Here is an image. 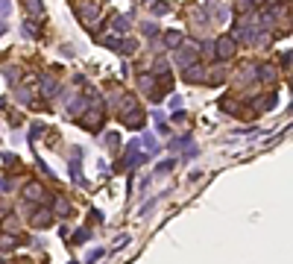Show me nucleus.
I'll return each instance as SVG.
<instances>
[{
  "label": "nucleus",
  "instance_id": "nucleus-3",
  "mask_svg": "<svg viewBox=\"0 0 293 264\" xmlns=\"http://www.w3.org/2000/svg\"><path fill=\"white\" fill-rule=\"evenodd\" d=\"M202 76H205V71L199 68L197 62H194V65H188V68H185V80H188V83H202Z\"/></svg>",
  "mask_w": 293,
  "mask_h": 264
},
{
  "label": "nucleus",
  "instance_id": "nucleus-9",
  "mask_svg": "<svg viewBox=\"0 0 293 264\" xmlns=\"http://www.w3.org/2000/svg\"><path fill=\"white\" fill-rule=\"evenodd\" d=\"M41 94L53 97V94H56V83H53V80H44V83H41Z\"/></svg>",
  "mask_w": 293,
  "mask_h": 264
},
{
  "label": "nucleus",
  "instance_id": "nucleus-15",
  "mask_svg": "<svg viewBox=\"0 0 293 264\" xmlns=\"http://www.w3.org/2000/svg\"><path fill=\"white\" fill-rule=\"evenodd\" d=\"M167 170H173V162H162L158 165V173H167Z\"/></svg>",
  "mask_w": 293,
  "mask_h": 264
},
{
  "label": "nucleus",
  "instance_id": "nucleus-2",
  "mask_svg": "<svg viewBox=\"0 0 293 264\" xmlns=\"http://www.w3.org/2000/svg\"><path fill=\"white\" fill-rule=\"evenodd\" d=\"M176 62H179V65H194V62H197V44H191V47H182L179 50V56H176Z\"/></svg>",
  "mask_w": 293,
  "mask_h": 264
},
{
  "label": "nucleus",
  "instance_id": "nucleus-10",
  "mask_svg": "<svg viewBox=\"0 0 293 264\" xmlns=\"http://www.w3.org/2000/svg\"><path fill=\"white\" fill-rule=\"evenodd\" d=\"M129 18H132V15H123V18H115V30H120V33H126V30H129Z\"/></svg>",
  "mask_w": 293,
  "mask_h": 264
},
{
  "label": "nucleus",
  "instance_id": "nucleus-13",
  "mask_svg": "<svg viewBox=\"0 0 293 264\" xmlns=\"http://www.w3.org/2000/svg\"><path fill=\"white\" fill-rule=\"evenodd\" d=\"M56 212H62V215H65V212H70L68 200H62V197H59V203H56Z\"/></svg>",
  "mask_w": 293,
  "mask_h": 264
},
{
  "label": "nucleus",
  "instance_id": "nucleus-6",
  "mask_svg": "<svg viewBox=\"0 0 293 264\" xmlns=\"http://www.w3.org/2000/svg\"><path fill=\"white\" fill-rule=\"evenodd\" d=\"M23 194H26V197H30V200H41V197H44V188H41V185H26V188H23Z\"/></svg>",
  "mask_w": 293,
  "mask_h": 264
},
{
  "label": "nucleus",
  "instance_id": "nucleus-4",
  "mask_svg": "<svg viewBox=\"0 0 293 264\" xmlns=\"http://www.w3.org/2000/svg\"><path fill=\"white\" fill-rule=\"evenodd\" d=\"M97 12H100V9H97V3H94V6H91V3H85V6L79 9V18L85 21V24H91L94 18H97Z\"/></svg>",
  "mask_w": 293,
  "mask_h": 264
},
{
  "label": "nucleus",
  "instance_id": "nucleus-5",
  "mask_svg": "<svg viewBox=\"0 0 293 264\" xmlns=\"http://www.w3.org/2000/svg\"><path fill=\"white\" fill-rule=\"evenodd\" d=\"M164 44H167V47H179V44H182V33H179V30H170V33L164 36Z\"/></svg>",
  "mask_w": 293,
  "mask_h": 264
},
{
  "label": "nucleus",
  "instance_id": "nucleus-12",
  "mask_svg": "<svg viewBox=\"0 0 293 264\" xmlns=\"http://www.w3.org/2000/svg\"><path fill=\"white\" fill-rule=\"evenodd\" d=\"M30 6V15H41V0H26Z\"/></svg>",
  "mask_w": 293,
  "mask_h": 264
},
{
  "label": "nucleus",
  "instance_id": "nucleus-11",
  "mask_svg": "<svg viewBox=\"0 0 293 264\" xmlns=\"http://www.w3.org/2000/svg\"><path fill=\"white\" fill-rule=\"evenodd\" d=\"M12 12V0H0V18H9Z\"/></svg>",
  "mask_w": 293,
  "mask_h": 264
},
{
  "label": "nucleus",
  "instance_id": "nucleus-1",
  "mask_svg": "<svg viewBox=\"0 0 293 264\" xmlns=\"http://www.w3.org/2000/svg\"><path fill=\"white\" fill-rule=\"evenodd\" d=\"M232 53H234V38L223 36L220 41H217V56H220V59H232Z\"/></svg>",
  "mask_w": 293,
  "mask_h": 264
},
{
  "label": "nucleus",
  "instance_id": "nucleus-14",
  "mask_svg": "<svg viewBox=\"0 0 293 264\" xmlns=\"http://www.w3.org/2000/svg\"><path fill=\"white\" fill-rule=\"evenodd\" d=\"M158 30H155V24H144V36H155Z\"/></svg>",
  "mask_w": 293,
  "mask_h": 264
},
{
  "label": "nucleus",
  "instance_id": "nucleus-16",
  "mask_svg": "<svg viewBox=\"0 0 293 264\" xmlns=\"http://www.w3.org/2000/svg\"><path fill=\"white\" fill-rule=\"evenodd\" d=\"M0 36H6V21H0Z\"/></svg>",
  "mask_w": 293,
  "mask_h": 264
},
{
  "label": "nucleus",
  "instance_id": "nucleus-8",
  "mask_svg": "<svg viewBox=\"0 0 293 264\" xmlns=\"http://www.w3.org/2000/svg\"><path fill=\"white\" fill-rule=\"evenodd\" d=\"M50 220H53V217H50V212H38V215H35V226H50Z\"/></svg>",
  "mask_w": 293,
  "mask_h": 264
},
{
  "label": "nucleus",
  "instance_id": "nucleus-7",
  "mask_svg": "<svg viewBox=\"0 0 293 264\" xmlns=\"http://www.w3.org/2000/svg\"><path fill=\"white\" fill-rule=\"evenodd\" d=\"M170 12V3H167V0H155V3H152V15H167Z\"/></svg>",
  "mask_w": 293,
  "mask_h": 264
}]
</instances>
